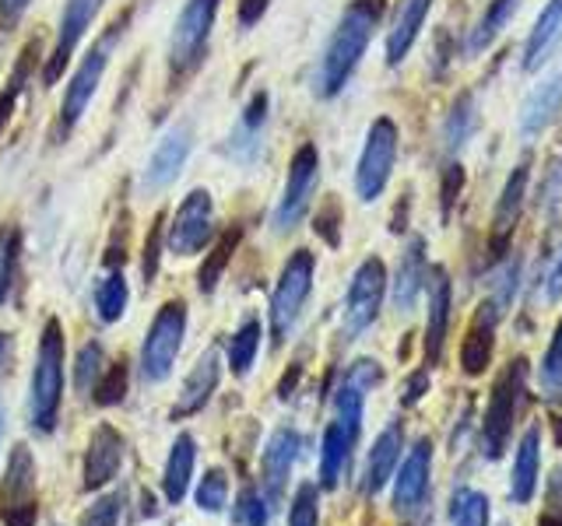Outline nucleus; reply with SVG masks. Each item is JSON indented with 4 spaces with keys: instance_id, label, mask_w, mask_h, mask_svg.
Wrapping results in <instances>:
<instances>
[{
    "instance_id": "4be33fe9",
    "label": "nucleus",
    "mask_w": 562,
    "mask_h": 526,
    "mask_svg": "<svg viewBox=\"0 0 562 526\" xmlns=\"http://www.w3.org/2000/svg\"><path fill=\"white\" fill-rule=\"evenodd\" d=\"M499 309L492 302H482V309L474 312V320L468 327V338L461 344V368L468 376H479L492 362V347H496V323H499Z\"/></svg>"
},
{
    "instance_id": "dca6fc26",
    "label": "nucleus",
    "mask_w": 562,
    "mask_h": 526,
    "mask_svg": "<svg viewBox=\"0 0 562 526\" xmlns=\"http://www.w3.org/2000/svg\"><path fill=\"white\" fill-rule=\"evenodd\" d=\"M527 186H531V158H520V162L514 165V172L506 175L496 210H492V253L496 256H503L509 236H514L517 218H520L524 201H527Z\"/></svg>"
},
{
    "instance_id": "b1692460",
    "label": "nucleus",
    "mask_w": 562,
    "mask_h": 526,
    "mask_svg": "<svg viewBox=\"0 0 562 526\" xmlns=\"http://www.w3.org/2000/svg\"><path fill=\"white\" fill-rule=\"evenodd\" d=\"M429 327H426V355L429 362H439L450 333V306H453V288L443 267L429 271Z\"/></svg>"
},
{
    "instance_id": "a19ab883",
    "label": "nucleus",
    "mask_w": 562,
    "mask_h": 526,
    "mask_svg": "<svg viewBox=\"0 0 562 526\" xmlns=\"http://www.w3.org/2000/svg\"><path fill=\"white\" fill-rule=\"evenodd\" d=\"M99 376H102V347L92 341V344H85L75 358V386L78 390H92Z\"/></svg>"
},
{
    "instance_id": "ddd939ff",
    "label": "nucleus",
    "mask_w": 562,
    "mask_h": 526,
    "mask_svg": "<svg viewBox=\"0 0 562 526\" xmlns=\"http://www.w3.org/2000/svg\"><path fill=\"white\" fill-rule=\"evenodd\" d=\"M102 8H105V0H67L64 11H60L57 43H53L49 60L43 64V84H57L64 78L70 57H75L78 46L85 43V35L95 25Z\"/></svg>"
},
{
    "instance_id": "0eeeda50",
    "label": "nucleus",
    "mask_w": 562,
    "mask_h": 526,
    "mask_svg": "<svg viewBox=\"0 0 562 526\" xmlns=\"http://www.w3.org/2000/svg\"><path fill=\"white\" fill-rule=\"evenodd\" d=\"M313 271H316V260L310 250H295L285 260V267H281L278 285L271 291V306H268V327H271L274 347L289 338L292 327L299 323V316H303L310 291H313Z\"/></svg>"
},
{
    "instance_id": "f03ea898",
    "label": "nucleus",
    "mask_w": 562,
    "mask_h": 526,
    "mask_svg": "<svg viewBox=\"0 0 562 526\" xmlns=\"http://www.w3.org/2000/svg\"><path fill=\"white\" fill-rule=\"evenodd\" d=\"M123 35V22L105 28V35L92 43V49L85 53L81 64L75 67V75H70L67 88H64V99H60V113H57V140H67L70 134L78 130V123L85 119L88 105H92L99 84L105 78V70H110V60H113V49Z\"/></svg>"
},
{
    "instance_id": "72a5a7b5",
    "label": "nucleus",
    "mask_w": 562,
    "mask_h": 526,
    "mask_svg": "<svg viewBox=\"0 0 562 526\" xmlns=\"http://www.w3.org/2000/svg\"><path fill=\"white\" fill-rule=\"evenodd\" d=\"M127 298H131V288L123 274L113 267L105 277H99V288H95V312L102 323H116L123 309H127Z\"/></svg>"
},
{
    "instance_id": "37998d69",
    "label": "nucleus",
    "mask_w": 562,
    "mask_h": 526,
    "mask_svg": "<svg viewBox=\"0 0 562 526\" xmlns=\"http://www.w3.org/2000/svg\"><path fill=\"white\" fill-rule=\"evenodd\" d=\"M268 516H271L268 499H260L257 488H243V495H239V523L243 526H268Z\"/></svg>"
},
{
    "instance_id": "393cba45",
    "label": "nucleus",
    "mask_w": 562,
    "mask_h": 526,
    "mask_svg": "<svg viewBox=\"0 0 562 526\" xmlns=\"http://www.w3.org/2000/svg\"><path fill=\"white\" fill-rule=\"evenodd\" d=\"M479 130V102L471 92H461L443 116V127H439V151H443L447 162H457V155L468 148V140Z\"/></svg>"
},
{
    "instance_id": "de8ad7c7",
    "label": "nucleus",
    "mask_w": 562,
    "mask_h": 526,
    "mask_svg": "<svg viewBox=\"0 0 562 526\" xmlns=\"http://www.w3.org/2000/svg\"><path fill=\"white\" fill-rule=\"evenodd\" d=\"M32 0H0V32H11L18 28V22L25 18Z\"/></svg>"
},
{
    "instance_id": "1a4fd4ad",
    "label": "nucleus",
    "mask_w": 562,
    "mask_h": 526,
    "mask_svg": "<svg viewBox=\"0 0 562 526\" xmlns=\"http://www.w3.org/2000/svg\"><path fill=\"white\" fill-rule=\"evenodd\" d=\"M383 295H386V267L380 256H366L356 274H351V285L345 295V316H341V333L345 341H356L376 323V316L383 309Z\"/></svg>"
},
{
    "instance_id": "f3484780",
    "label": "nucleus",
    "mask_w": 562,
    "mask_h": 526,
    "mask_svg": "<svg viewBox=\"0 0 562 526\" xmlns=\"http://www.w3.org/2000/svg\"><path fill=\"white\" fill-rule=\"evenodd\" d=\"M429 473H432V446L429 438L415 443V449L404 456V464L394 478V508L397 513H415L429 495Z\"/></svg>"
},
{
    "instance_id": "5fc2aeb1",
    "label": "nucleus",
    "mask_w": 562,
    "mask_h": 526,
    "mask_svg": "<svg viewBox=\"0 0 562 526\" xmlns=\"http://www.w3.org/2000/svg\"><path fill=\"white\" fill-rule=\"evenodd\" d=\"M0 443H4V403H0Z\"/></svg>"
},
{
    "instance_id": "cd10ccee",
    "label": "nucleus",
    "mask_w": 562,
    "mask_h": 526,
    "mask_svg": "<svg viewBox=\"0 0 562 526\" xmlns=\"http://www.w3.org/2000/svg\"><path fill=\"white\" fill-rule=\"evenodd\" d=\"M359 432L362 428H351V425H345V421H338V418H334L330 425H327V432H324V453H321V484L324 488H338L348 456H351V449H356V443H359Z\"/></svg>"
},
{
    "instance_id": "c85d7f7f",
    "label": "nucleus",
    "mask_w": 562,
    "mask_h": 526,
    "mask_svg": "<svg viewBox=\"0 0 562 526\" xmlns=\"http://www.w3.org/2000/svg\"><path fill=\"white\" fill-rule=\"evenodd\" d=\"M517 11H520V0H488V8L482 11L479 22L471 25L464 39V57H482V53L503 35V28L514 22Z\"/></svg>"
},
{
    "instance_id": "2eb2a0df",
    "label": "nucleus",
    "mask_w": 562,
    "mask_h": 526,
    "mask_svg": "<svg viewBox=\"0 0 562 526\" xmlns=\"http://www.w3.org/2000/svg\"><path fill=\"white\" fill-rule=\"evenodd\" d=\"M193 151V123H172V127L158 137V145L151 148L148 155V165H145V175H140V186L148 193H162L169 190L176 180H180V172L187 165V158Z\"/></svg>"
},
{
    "instance_id": "a878e982",
    "label": "nucleus",
    "mask_w": 562,
    "mask_h": 526,
    "mask_svg": "<svg viewBox=\"0 0 562 526\" xmlns=\"http://www.w3.org/2000/svg\"><path fill=\"white\" fill-rule=\"evenodd\" d=\"M559 43H562V0H549V4L541 8L531 35H527V43H524L520 67L527 70V75H531V70H541Z\"/></svg>"
},
{
    "instance_id": "603ef678",
    "label": "nucleus",
    "mask_w": 562,
    "mask_h": 526,
    "mask_svg": "<svg viewBox=\"0 0 562 526\" xmlns=\"http://www.w3.org/2000/svg\"><path fill=\"white\" fill-rule=\"evenodd\" d=\"M8 351H11V338L0 330V368H4V362H8Z\"/></svg>"
},
{
    "instance_id": "09e8293b",
    "label": "nucleus",
    "mask_w": 562,
    "mask_h": 526,
    "mask_svg": "<svg viewBox=\"0 0 562 526\" xmlns=\"http://www.w3.org/2000/svg\"><path fill=\"white\" fill-rule=\"evenodd\" d=\"M263 8H268V0H239V22L254 25L257 18L263 14Z\"/></svg>"
},
{
    "instance_id": "7ed1b4c3",
    "label": "nucleus",
    "mask_w": 562,
    "mask_h": 526,
    "mask_svg": "<svg viewBox=\"0 0 562 526\" xmlns=\"http://www.w3.org/2000/svg\"><path fill=\"white\" fill-rule=\"evenodd\" d=\"M218 11H222V0H183V8L176 14L172 32H169V49H166L172 81L190 78L193 70L204 64Z\"/></svg>"
},
{
    "instance_id": "f704fd0d",
    "label": "nucleus",
    "mask_w": 562,
    "mask_h": 526,
    "mask_svg": "<svg viewBox=\"0 0 562 526\" xmlns=\"http://www.w3.org/2000/svg\"><path fill=\"white\" fill-rule=\"evenodd\" d=\"M18 260H22V232L14 225H4L0 228V306L14 288Z\"/></svg>"
},
{
    "instance_id": "412c9836",
    "label": "nucleus",
    "mask_w": 562,
    "mask_h": 526,
    "mask_svg": "<svg viewBox=\"0 0 562 526\" xmlns=\"http://www.w3.org/2000/svg\"><path fill=\"white\" fill-rule=\"evenodd\" d=\"M218 379H222V351L207 347L198 358V365L190 368V376L183 379V390H180V400H176V408H172V418L198 414L211 400V393L218 390Z\"/></svg>"
},
{
    "instance_id": "58836bf2",
    "label": "nucleus",
    "mask_w": 562,
    "mask_h": 526,
    "mask_svg": "<svg viewBox=\"0 0 562 526\" xmlns=\"http://www.w3.org/2000/svg\"><path fill=\"white\" fill-rule=\"evenodd\" d=\"M541 386L549 393H562V320L552 333V344L541 358Z\"/></svg>"
},
{
    "instance_id": "a211bd4d",
    "label": "nucleus",
    "mask_w": 562,
    "mask_h": 526,
    "mask_svg": "<svg viewBox=\"0 0 562 526\" xmlns=\"http://www.w3.org/2000/svg\"><path fill=\"white\" fill-rule=\"evenodd\" d=\"M432 11V0H397V8L391 14V28H386V64L401 67L408 60V53L415 49L422 28H426V18Z\"/></svg>"
},
{
    "instance_id": "f8f14e48",
    "label": "nucleus",
    "mask_w": 562,
    "mask_h": 526,
    "mask_svg": "<svg viewBox=\"0 0 562 526\" xmlns=\"http://www.w3.org/2000/svg\"><path fill=\"white\" fill-rule=\"evenodd\" d=\"M524 393H527V362L517 358L503 373V379L496 382V390H492V400H488V411H485L482 438H485V453L492 456V460H496V456L503 453V446H506Z\"/></svg>"
},
{
    "instance_id": "f257e3e1",
    "label": "nucleus",
    "mask_w": 562,
    "mask_h": 526,
    "mask_svg": "<svg viewBox=\"0 0 562 526\" xmlns=\"http://www.w3.org/2000/svg\"><path fill=\"white\" fill-rule=\"evenodd\" d=\"M383 8H386V0H351V4L341 11L338 25H334L330 39L324 46L316 78H313V88L321 99H338L345 92V84L359 70L366 49L380 28Z\"/></svg>"
},
{
    "instance_id": "423d86ee",
    "label": "nucleus",
    "mask_w": 562,
    "mask_h": 526,
    "mask_svg": "<svg viewBox=\"0 0 562 526\" xmlns=\"http://www.w3.org/2000/svg\"><path fill=\"white\" fill-rule=\"evenodd\" d=\"M316 186H321V151L306 140V145L295 148L289 162V175H285V190H281V197L271 210V228L278 236H289L303 225V218L313 207Z\"/></svg>"
},
{
    "instance_id": "ea45409f",
    "label": "nucleus",
    "mask_w": 562,
    "mask_h": 526,
    "mask_svg": "<svg viewBox=\"0 0 562 526\" xmlns=\"http://www.w3.org/2000/svg\"><path fill=\"white\" fill-rule=\"evenodd\" d=\"M236 242H239V232H228L218 245H215V253L207 256V263L201 267V291H211L218 285V277H222V267L228 260H233V250H236Z\"/></svg>"
},
{
    "instance_id": "7c9ffc66",
    "label": "nucleus",
    "mask_w": 562,
    "mask_h": 526,
    "mask_svg": "<svg viewBox=\"0 0 562 526\" xmlns=\"http://www.w3.org/2000/svg\"><path fill=\"white\" fill-rule=\"evenodd\" d=\"M401 446H404L401 425H391V428L380 432V438L373 443V449H369V460H366V491L369 495L394 478V467L401 460Z\"/></svg>"
},
{
    "instance_id": "39448f33",
    "label": "nucleus",
    "mask_w": 562,
    "mask_h": 526,
    "mask_svg": "<svg viewBox=\"0 0 562 526\" xmlns=\"http://www.w3.org/2000/svg\"><path fill=\"white\" fill-rule=\"evenodd\" d=\"M397 151H401V130L391 116H376L369 123L359 162H356V197L362 204H376L386 186H391V175L397 165Z\"/></svg>"
},
{
    "instance_id": "5701e85b",
    "label": "nucleus",
    "mask_w": 562,
    "mask_h": 526,
    "mask_svg": "<svg viewBox=\"0 0 562 526\" xmlns=\"http://www.w3.org/2000/svg\"><path fill=\"white\" fill-rule=\"evenodd\" d=\"M123 435L113 425L95 428L92 443H88V456H85V488H102L116 478V470L123 464Z\"/></svg>"
},
{
    "instance_id": "4468645a",
    "label": "nucleus",
    "mask_w": 562,
    "mask_h": 526,
    "mask_svg": "<svg viewBox=\"0 0 562 526\" xmlns=\"http://www.w3.org/2000/svg\"><path fill=\"white\" fill-rule=\"evenodd\" d=\"M268 123H271V95L268 92H254L250 102L239 110L233 130H228V137H225V158L236 169H254L260 162Z\"/></svg>"
},
{
    "instance_id": "4c0bfd02",
    "label": "nucleus",
    "mask_w": 562,
    "mask_h": 526,
    "mask_svg": "<svg viewBox=\"0 0 562 526\" xmlns=\"http://www.w3.org/2000/svg\"><path fill=\"white\" fill-rule=\"evenodd\" d=\"M225 502H228V478H225V470H207L201 488H198V505L204 508V513H222Z\"/></svg>"
},
{
    "instance_id": "864d4df0",
    "label": "nucleus",
    "mask_w": 562,
    "mask_h": 526,
    "mask_svg": "<svg viewBox=\"0 0 562 526\" xmlns=\"http://www.w3.org/2000/svg\"><path fill=\"white\" fill-rule=\"evenodd\" d=\"M538 526H562V516L559 513H544Z\"/></svg>"
},
{
    "instance_id": "49530a36",
    "label": "nucleus",
    "mask_w": 562,
    "mask_h": 526,
    "mask_svg": "<svg viewBox=\"0 0 562 526\" xmlns=\"http://www.w3.org/2000/svg\"><path fill=\"white\" fill-rule=\"evenodd\" d=\"M461 186H464V172H461V165H457V162H447V172H443V218L453 210Z\"/></svg>"
},
{
    "instance_id": "c9c22d12",
    "label": "nucleus",
    "mask_w": 562,
    "mask_h": 526,
    "mask_svg": "<svg viewBox=\"0 0 562 526\" xmlns=\"http://www.w3.org/2000/svg\"><path fill=\"white\" fill-rule=\"evenodd\" d=\"M453 526H488V499L474 488H461L450 502Z\"/></svg>"
},
{
    "instance_id": "79ce46f5",
    "label": "nucleus",
    "mask_w": 562,
    "mask_h": 526,
    "mask_svg": "<svg viewBox=\"0 0 562 526\" xmlns=\"http://www.w3.org/2000/svg\"><path fill=\"white\" fill-rule=\"evenodd\" d=\"M316 516H321V505H316V488L313 484H299L289 526H316Z\"/></svg>"
},
{
    "instance_id": "aec40b11",
    "label": "nucleus",
    "mask_w": 562,
    "mask_h": 526,
    "mask_svg": "<svg viewBox=\"0 0 562 526\" xmlns=\"http://www.w3.org/2000/svg\"><path fill=\"white\" fill-rule=\"evenodd\" d=\"M562 113V70L538 81L531 92H527L520 105V134L524 137H541L552 127Z\"/></svg>"
},
{
    "instance_id": "6e6552de",
    "label": "nucleus",
    "mask_w": 562,
    "mask_h": 526,
    "mask_svg": "<svg viewBox=\"0 0 562 526\" xmlns=\"http://www.w3.org/2000/svg\"><path fill=\"white\" fill-rule=\"evenodd\" d=\"M183 333H187V306L183 302H166L155 312V320L145 333V344H140V373L148 382H166L176 355L183 347Z\"/></svg>"
},
{
    "instance_id": "e433bc0d",
    "label": "nucleus",
    "mask_w": 562,
    "mask_h": 526,
    "mask_svg": "<svg viewBox=\"0 0 562 526\" xmlns=\"http://www.w3.org/2000/svg\"><path fill=\"white\" fill-rule=\"evenodd\" d=\"M123 393H127V365L116 362L113 368H105V373L99 376L95 403H99V408H113V403L123 400Z\"/></svg>"
},
{
    "instance_id": "3c124183",
    "label": "nucleus",
    "mask_w": 562,
    "mask_h": 526,
    "mask_svg": "<svg viewBox=\"0 0 562 526\" xmlns=\"http://www.w3.org/2000/svg\"><path fill=\"white\" fill-rule=\"evenodd\" d=\"M549 298L555 302V298H562V253L555 260V267L549 271Z\"/></svg>"
},
{
    "instance_id": "20e7f679",
    "label": "nucleus",
    "mask_w": 562,
    "mask_h": 526,
    "mask_svg": "<svg viewBox=\"0 0 562 526\" xmlns=\"http://www.w3.org/2000/svg\"><path fill=\"white\" fill-rule=\"evenodd\" d=\"M64 400V330L60 320H46L35 347L32 368V425L40 432H53L57 411Z\"/></svg>"
},
{
    "instance_id": "6ab92c4d",
    "label": "nucleus",
    "mask_w": 562,
    "mask_h": 526,
    "mask_svg": "<svg viewBox=\"0 0 562 526\" xmlns=\"http://www.w3.org/2000/svg\"><path fill=\"white\" fill-rule=\"evenodd\" d=\"M299 446H303V438H299V432H292V428H278L268 438V449H263V491H268L271 508L281 502V495H285L292 464L299 460Z\"/></svg>"
},
{
    "instance_id": "8fccbe9b",
    "label": "nucleus",
    "mask_w": 562,
    "mask_h": 526,
    "mask_svg": "<svg viewBox=\"0 0 562 526\" xmlns=\"http://www.w3.org/2000/svg\"><path fill=\"white\" fill-rule=\"evenodd\" d=\"M549 513H559L562 516V467L555 470L552 488H549Z\"/></svg>"
},
{
    "instance_id": "9b49d317",
    "label": "nucleus",
    "mask_w": 562,
    "mask_h": 526,
    "mask_svg": "<svg viewBox=\"0 0 562 526\" xmlns=\"http://www.w3.org/2000/svg\"><path fill=\"white\" fill-rule=\"evenodd\" d=\"M215 239V197L204 186H193L183 204L176 207L169 225V253L176 256H198Z\"/></svg>"
},
{
    "instance_id": "a18cd8bd",
    "label": "nucleus",
    "mask_w": 562,
    "mask_h": 526,
    "mask_svg": "<svg viewBox=\"0 0 562 526\" xmlns=\"http://www.w3.org/2000/svg\"><path fill=\"white\" fill-rule=\"evenodd\" d=\"M116 519H120V499L105 495V499H99V502H92L85 508V516H81L78 526H116Z\"/></svg>"
},
{
    "instance_id": "473e14b6",
    "label": "nucleus",
    "mask_w": 562,
    "mask_h": 526,
    "mask_svg": "<svg viewBox=\"0 0 562 526\" xmlns=\"http://www.w3.org/2000/svg\"><path fill=\"white\" fill-rule=\"evenodd\" d=\"M260 338H263L260 320H257V316H246V320L239 323V330H236L233 344H228V368H233L236 376H246L254 368Z\"/></svg>"
},
{
    "instance_id": "c03bdc74",
    "label": "nucleus",
    "mask_w": 562,
    "mask_h": 526,
    "mask_svg": "<svg viewBox=\"0 0 562 526\" xmlns=\"http://www.w3.org/2000/svg\"><path fill=\"white\" fill-rule=\"evenodd\" d=\"M538 197H541V210L549 218H555L559 210H562V158H555V162H552V169H549V175H544Z\"/></svg>"
},
{
    "instance_id": "c756f323",
    "label": "nucleus",
    "mask_w": 562,
    "mask_h": 526,
    "mask_svg": "<svg viewBox=\"0 0 562 526\" xmlns=\"http://www.w3.org/2000/svg\"><path fill=\"white\" fill-rule=\"evenodd\" d=\"M538 467H541V425H531V428L524 432L520 446H517L514 481H509V491H514V502H517V505H527V502L535 499Z\"/></svg>"
},
{
    "instance_id": "9d476101",
    "label": "nucleus",
    "mask_w": 562,
    "mask_h": 526,
    "mask_svg": "<svg viewBox=\"0 0 562 526\" xmlns=\"http://www.w3.org/2000/svg\"><path fill=\"white\" fill-rule=\"evenodd\" d=\"M0 519H4V526H35V519H40L35 460L25 443H18L11 449L4 481H0Z\"/></svg>"
},
{
    "instance_id": "bb28decb",
    "label": "nucleus",
    "mask_w": 562,
    "mask_h": 526,
    "mask_svg": "<svg viewBox=\"0 0 562 526\" xmlns=\"http://www.w3.org/2000/svg\"><path fill=\"white\" fill-rule=\"evenodd\" d=\"M429 281V267H426V239L415 236L404 250L401 263H397V274H394V306L401 312L415 309V302L422 298V288Z\"/></svg>"
},
{
    "instance_id": "2f4dec72",
    "label": "nucleus",
    "mask_w": 562,
    "mask_h": 526,
    "mask_svg": "<svg viewBox=\"0 0 562 526\" xmlns=\"http://www.w3.org/2000/svg\"><path fill=\"white\" fill-rule=\"evenodd\" d=\"M190 473H193V438L190 435H180L172 443L169 464H166V473H162V491H166V499L172 505L187 499Z\"/></svg>"
}]
</instances>
